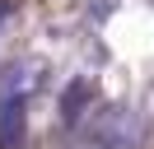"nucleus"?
Returning a JSON list of instances; mask_svg holds the SVG:
<instances>
[{
	"mask_svg": "<svg viewBox=\"0 0 154 149\" xmlns=\"http://www.w3.org/2000/svg\"><path fill=\"white\" fill-rule=\"evenodd\" d=\"M38 89H42V61H19V65H10V74H5V79H0V98H19V102H28Z\"/></svg>",
	"mask_w": 154,
	"mask_h": 149,
	"instance_id": "f257e3e1",
	"label": "nucleus"
},
{
	"mask_svg": "<svg viewBox=\"0 0 154 149\" xmlns=\"http://www.w3.org/2000/svg\"><path fill=\"white\" fill-rule=\"evenodd\" d=\"M98 140H103L107 149H122V144H131V140H135V121H131V112L112 107V112L103 117V126H98Z\"/></svg>",
	"mask_w": 154,
	"mask_h": 149,
	"instance_id": "f03ea898",
	"label": "nucleus"
},
{
	"mask_svg": "<svg viewBox=\"0 0 154 149\" xmlns=\"http://www.w3.org/2000/svg\"><path fill=\"white\" fill-rule=\"evenodd\" d=\"M103 149H107V144H103Z\"/></svg>",
	"mask_w": 154,
	"mask_h": 149,
	"instance_id": "7ed1b4c3",
	"label": "nucleus"
}]
</instances>
